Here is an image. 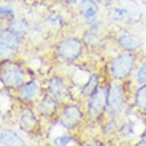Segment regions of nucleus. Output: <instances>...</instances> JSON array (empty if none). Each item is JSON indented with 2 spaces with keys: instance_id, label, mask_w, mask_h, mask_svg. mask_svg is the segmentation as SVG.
Instances as JSON below:
<instances>
[{
  "instance_id": "obj_14",
  "label": "nucleus",
  "mask_w": 146,
  "mask_h": 146,
  "mask_svg": "<svg viewBox=\"0 0 146 146\" xmlns=\"http://www.w3.org/2000/svg\"><path fill=\"white\" fill-rule=\"evenodd\" d=\"M0 145L1 146H25L27 141L13 129H0Z\"/></svg>"
},
{
  "instance_id": "obj_25",
  "label": "nucleus",
  "mask_w": 146,
  "mask_h": 146,
  "mask_svg": "<svg viewBox=\"0 0 146 146\" xmlns=\"http://www.w3.org/2000/svg\"><path fill=\"white\" fill-rule=\"evenodd\" d=\"M74 142V138L72 135L69 134H62L60 137H56V138L52 141V145L54 146H66V145H70V143Z\"/></svg>"
},
{
  "instance_id": "obj_16",
  "label": "nucleus",
  "mask_w": 146,
  "mask_h": 146,
  "mask_svg": "<svg viewBox=\"0 0 146 146\" xmlns=\"http://www.w3.org/2000/svg\"><path fill=\"white\" fill-rule=\"evenodd\" d=\"M8 28L12 32H15L16 35L21 36L24 38L31 32V21L24 16H16L11 23H8Z\"/></svg>"
},
{
  "instance_id": "obj_4",
  "label": "nucleus",
  "mask_w": 146,
  "mask_h": 146,
  "mask_svg": "<svg viewBox=\"0 0 146 146\" xmlns=\"http://www.w3.org/2000/svg\"><path fill=\"white\" fill-rule=\"evenodd\" d=\"M106 97H108V85H100L97 90L88 98L86 102V118L92 122H102L106 114Z\"/></svg>"
},
{
  "instance_id": "obj_17",
  "label": "nucleus",
  "mask_w": 146,
  "mask_h": 146,
  "mask_svg": "<svg viewBox=\"0 0 146 146\" xmlns=\"http://www.w3.org/2000/svg\"><path fill=\"white\" fill-rule=\"evenodd\" d=\"M81 38H82L85 46H88V48H97L104 41V37L98 32V28H88L82 33V37Z\"/></svg>"
},
{
  "instance_id": "obj_9",
  "label": "nucleus",
  "mask_w": 146,
  "mask_h": 146,
  "mask_svg": "<svg viewBox=\"0 0 146 146\" xmlns=\"http://www.w3.org/2000/svg\"><path fill=\"white\" fill-rule=\"evenodd\" d=\"M78 12L89 28H100L98 20V3L96 0H80Z\"/></svg>"
},
{
  "instance_id": "obj_7",
  "label": "nucleus",
  "mask_w": 146,
  "mask_h": 146,
  "mask_svg": "<svg viewBox=\"0 0 146 146\" xmlns=\"http://www.w3.org/2000/svg\"><path fill=\"white\" fill-rule=\"evenodd\" d=\"M45 93L50 94L61 105L66 104V102H72V90L65 82V80L57 74H53L49 77V80L46 82Z\"/></svg>"
},
{
  "instance_id": "obj_1",
  "label": "nucleus",
  "mask_w": 146,
  "mask_h": 146,
  "mask_svg": "<svg viewBox=\"0 0 146 146\" xmlns=\"http://www.w3.org/2000/svg\"><path fill=\"white\" fill-rule=\"evenodd\" d=\"M27 81V72L16 58L0 61V84L7 90L16 92Z\"/></svg>"
},
{
  "instance_id": "obj_29",
  "label": "nucleus",
  "mask_w": 146,
  "mask_h": 146,
  "mask_svg": "<svg viewBox=\"0 0 146 146\" xmlns=\"http://www.w3.org/2000/svg\"><path fill=\"white\" fill-rule=\"evenodd\" d=\"M60 1H62V3H65V4H69V5L78 3V0H60Z\"/></svg>"
},
{
  "instance_id": "obj_13",
  "label": "nucleus",
  "mask_w": 146,
  "mask_h": 146,
  "mask_svg": "<svg viewBox=\"0 0 146 146\" xmlns=\"http://www.w3.org/2000/svg\"><path fill=\"white\" fill-rule=\"evenodd\" d=\"M0 42L5 48L11 49L12 52H17L23 46V37L16 35L15 32H12L9 28H3L0 29Z\"/></svg>"
},
{
  "instance_id": "obj_28",
  "label": "nucleus",
  "mask_w": 146,
  "mask_h": 146,
  "mask_svg": "<svg viewBox=\"0 0 146 146\" xmlns=\"http://www.w3.org/2000/svg\"><path fill=\"white\" fill-rule=\"evenodd\" d=\"M102 141H98V139H93V141H90V142H88L86 145H98V146H101L102 145Z\"/></svg>"
},
{
  "instance_id": "obj_30",
  "label": "nucleus",
  "mask_w": 146,
  "mask_h": 146,
  "mask_svg": "<svg viewBox=\"0 0 146 146\" xmlns=\"http://www.w3.org/2000/svg\"><path fill=\"white\" fill-rule=\"evenodd\" d=\"M114 1H131V3H133L134 0H114Z\"/></svg>"
},
{
  "instance_id": "obj_23",
  "label": "nucleus",
  "mask_w": 146,
  "mask_h": 146,
  "mask_svg": "<svg viewBox=\"0 0 146 146\" xmlns=\"http://www.w3.org/2000/svg\"><path fill=\"white\" fill-rule=\"evenodd\" d=\"M134 134V123L131 121H125L118 127V135L122 138H130Z\"/></svg>"
},
{
  "instance_id": "obj_8",
  "label": "nucleus",
  "mask_w": 146,
  "mask_h": 146,
  "mask_svg": "<svg viewBox=\"0 0 146 146\" xmlns=\"http://www.w3.org/2000/svg\"><path fill=\"white\" fill-rule=\"evenodd\" d=\"M61 109V104L57 100H54L53 97L45 93L44 96L35 102V110L40 117L45 119H52L56 115H58Z\"/></svg>"
},
{
  "instance_id": "obj_3",
  "label": "nucleus",
  "mask_w": 146,
  "mask_h": 146,
  "mask_svg": "<svg viewBox=\"0 0 146 146\" xmlns=\"http://www.w3.org/2000/svg\"><path fill=\"white\" fill-rule=\"evenodd\" d=\"M84 49L85 44L82 38L76 37V36H66L56 44L57 57L61 61L68 62V64L77 61L84 54Z\"/></svg>"
},
{
  "instance_id": "obj_22",
  "label": "nucleus",
  "mask_w": 146,
  "mask_h": 146,
  "mask_svg": "<svg viewBox=\"0 0 146 146\" xmlns=\"http://www.w3.org/2000/svg\"><path fill=\"white\" fill-rule=\"evenodd\" d=\"M45 21L48 24V27L50 28H57L58 29V28H62V25H64V17L58 12H50L49 15L46 16Z\"/></svg>"
},
{
  "instance_id": "obj_2",
  "label": "nucleus",
  "mask_w": 146,
  "mask_h": 146,
  "mask_svg": "<svg viewBox=\"0 0 146 146\" xmlns=\"http://www.w3.org/2000/svg\"><path fill=\"white\" fill-rule=\"evenodd\" d=\"M137 65V56L135 52H126L122 50L121 53L110 60L109 62V73L115 81H125L131 76Z\"/></svg>"
},
{
  "instance_id": "obj_20",
  "label": "nucleus",
  "mask_w": 146,
  "mask_h": 146,
  "mask_svg": "<svg viewBox=\"0 0 146 146\" xmlns=\"http://www.w3.org/2000/svg\"><path fill=\"white\" fill-rule=\"evenodd\" d=\"M134 106L141 113H146V84L139 85L134 92Z\"/></svg>"
},
{
  "instance_id": "obj_12",
  "label": "nucleus",
  "mask_w": 146,
  "mask_h": 146,
  "mask_svg": "<svg viewBox=\"0 0 146 146\" xmlns=\"http://www.w3.org/2000/svg\"><path fill=\"white\" fill-rule=\"evenodd\" d=\"M117 45L122 50L126 52H137V50L142 46V41L137 35H134L133 32L127 31V29H122L117 33Z\"/></svg>"
},
{
  "instance_id": "obj_10",
  "label": "nucleus",
  "mask_w": 146,
  "mask_h": 146,
  "mask_svg": "<svg viewBox=\"0 0 146 146\" xmlns=\"http://www.w3.org/2000/svg\"><path fill=\"white\" fill-rule=\"evenodd\" d=\"M16 94V100L19 101L20 104L25 105H31L32 102H36V98L40 94V85L37 81L35 80H29L25 81L21 86L15 92Z\"/></svg>"
},
{
  "instance_id": "obj_18",
  "label": "nucleus",
  "mask_w": 146,
  "mask_h": 146,
  "mask_svg": "<svg viewBox=\"0 0 146 146\" xmlns=\"http://www.w3.org/2000/svg\"><path fill=\"white\" fill-rule=\"evenodd\" d=\"M119 123L117 122L115 117H108L101 122V137L102 139H110L115 134H118Z\"/></svg>"
},
{
  "instance_id": "obj_24",
  "label": "nucleus",
  "mask_w": 146,
  "mask_h": 146,
  "mask_svg": "<svg viewBox=\"0 0 146 146\" xmlns=\"http://www.w3.org/2000/svg\"><path fill=\"white\" fill-rule=\"evenodd\" d=\"M135 82L138 85L146 84V60L141 62V65L138 66L137 73H135Z\"/></svg>"
},
{
  "instance_id": "obj_6",
  "label": "nucleus",
  "mask_w": 146,
  "mask_h": 146,
  "mask_svg": "<svg viewBox=\"0 0 146 146\" xmlns=\"http://www.w3.org/2000/svg\"><path fill=\"white\" fill-rule=\"evenodd\" d=\"M85 117H86V113L85 110H82V108L78 104L66 102V104L61 105L57 119L64 129L73 131L82 125Z\"/></svg>"
},
{
  "instance_id": "obj_11",
  "label": "nucleus",
  "mask_w": 146,
  "mask_h": 146,
  "mask_svg": "<svg viewBox=\"0 0 146 146\" xmlns=\"http://www.w3.org/2000/svg\"><path fill=\"white\" fill-rule=\"evenodd\" d=\"M20 130H23L27 134H33L40 129V122L37 118V113L36 110H32L31 108H28V105H25V108L21 110L17 119Z\"/></svg>"
},
{
  "instance_id": "obj_26",
  "label": "nucleus",
  "mask_w": 146,
  "mask_h": 146,
  "mask_svg": "<svg viewBox=\"0 0 146 146\" xmlns=\"http://www.w3.org/2000/svg\"><path fill=\"white\" fill-rule=\"evenodd\" d=\"M16 52H12L11 49H8L5 46L0 42V61H3V60H7V58H12L15 57Z\"/></svg>"
},
{
  "instance_id": "obj_15",
  "label": "nucleus",
  "mask_w": 146,
  "mask_h": 146,
  "mask_svg": "<svg viewBox=\"0 0 146 146\" xmlns=\"http://www.w3.org/2000/svg\"><path fill=\"white\" fill-rule=\"evenodd\" d=\"M108 19L114 23H134L137 19H134V13L127 9V8H119V7H111L108 11Z\"/></svg>"
},
{
  "instance_id": "obj_21",
  "label": "nucleus",
  "mask_w": 146,
  "mask_h": 146,
  "mask_svg": "<svg viewBox=\"0 0 146 146\" xmlns=\"http://www.w3.org/2000/svg\"><path fill=\"white\" fill-rule=\"evenodd\" d=\"M16 11L11 4H4L0 5V21L3 23H11L12 20L16 17Z\"/></svg>"
},
{
  "instance_id": "obj_27",
  "label": "nucleus",
  "mask_w": 146,
  "mask_h": 146,
  "mask_svg": "<svg viewBox=\"0 0 146 146\" xmlns=\"http://www.w3.org/2000/svg\"><path fill=\"white\" fill-rule=\"evenodd\" d=\"M137 145L138 146H146V133H143V134L141 135V138H139V141L137 142Z\"/></svg>"
},
{
  "instance_id": "obj_31",
  "label": "nucleus",
  "mask_w": 146,
  "mask_h": 146,
  "mask_svg": "<svg viewBox=\"0 0 146 146\" xmlns=\"http://www.w3.org/2000/svg\"><path fill=\"white\" fill-rule=\"evenodd\" d=\"M1 123H3V117H1V113H0V127H1Z\"/></svg>"
},
{
  "instance_id": "obj_19",
  "label": "nucleus",
  "mask_w": 146,
  "mask_h": 146,
  "mask_svg": "<svg viewBox=\"0 0 146 146\" xmlns=\"http://www.w3.org/2000/svg\"><path fill=\"white\" fill-rule=\"evenodd\" d=\"M101 84V77L100 74H97V73H92L90 76H89L88 81L85 82L80 89V94L82 98H86L88 100L89 97L92 96L93 93L97 90V88L100 86Z\"/></svg>"
},
{
  "instance_id": "obj_5",
  "label": "nucleus",
  "mask_w": 146,
  "mask_h": 146,
  "mask_svg": "<svg viewBox=\"0 0 146 146\" xmlns=\"http://www.w3.org/2000/svg\"><path fill=\"white\" fill-rule=\"evenodd\" d=\"M126 109V96L125 88L117 82H110L108 85V97H106V115L108 117H119Z\"/></svg>"
}]
</instances>
